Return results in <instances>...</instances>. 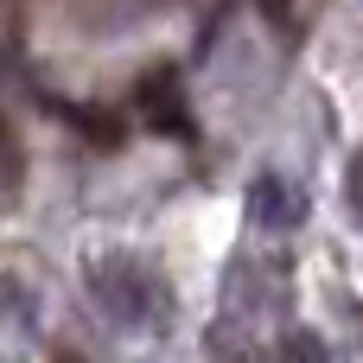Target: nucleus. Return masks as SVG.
<instances>
[{"mask_svg":"<svg viewBox=\"0 0 363 363\" xmlns=\"http://www.w3.org/2000/svg\"><path fill=\"white\" fill-rule=\"evenodd\" d=\"M281 363H332V357H325V345H319L313 332H287V345H281Z\"/></svg>","mask_w":363,"mask_h":363,"instance_id":"1","label":"nucleus"},{"mask_svg":"<svg viewBox=\"0 0 363 363\" xmlns=\"http://www.w3.org/2000/svg\"><path fill=\"white\" fill-rule=\"evenodd\" d=\"M351 198H357V217H363V153L351 160Z\"/></svg>","mask_w":363,"mask_h":363,"instance_id":"2","label":"nucleus"},{"mask_svg":"<svg viewBox=\"0 0 363 363\" xmlns=\"http://www.w3.org/2000/svg\"><path fill=\"white\" fill-rule=\"evenodd\" d=\"M268 6H281V0H268Z\"/></svg>","mask_w":363,"mask_h":363,"instance_id":"3","label":"nucleus"}]
</instances>
